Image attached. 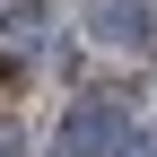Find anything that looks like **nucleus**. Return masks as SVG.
<instances>
[{"mask_svg":"<svg viewBox=\"0 0 157 157\" xmlns=\"http://www.w3.org/2000/svg\"><path fill=\"white\" fill-rule=\"evenodd\" d=\"M105 148H122V96L87 87V96H70V113H61L44 157H105Z\"/></svg>","mask_w":157,"mask_h":157,"instance_id":"nucleus-1","label":"nucleus"},{"mask_svg":"<svg viewBox=\"0 0 157 157\" xmlns=\"http://www.w3.org/2000/svg\"><path fill=\"white\" fill-rule=\"evenodd\" d=\"M87 26L105 35V44L140 52V44H157V0H96V9H87Z\"/></svg>","mask_w":157,"mask_h":157,"instance_id":"nucleus-2","label":"nucleus"},{"mask_svg":"<svg viewBox=\"0 0 157 157\" xmlns=\"http://www.w3.org/2000/svg\"><path fill=\"white\" fill-rule=\"evenodd\" d=\"M44 26H52L44 0H0V44H9V52H35V44H44Z\"/></svg>","mask_w":157,"mask_h":157,"instance_id":"nucleus-3","label":"nucleus"},{"mask_svg":"<svg viewBox=\"0 0 157 157\" xmlns=\"http://www.w3.org/2000/svg\"><path fill=\"white\" fill-rule=\"evenodd\" d=\"M113 157H157V140H131V148H113Z\"/></svg>","mask_w":157,"mask_h":157,"instance_id":"nucleus-4","label":"nucleus"},{"mask_svg":"<svg viewBox=\"0 0 157 157\" xmlns=\"http://www.w3.org/2000/svg\"><path fill=\"white\" fill-rule=\"evenodd\" d=\"M0 157H17V131H9V122H0Z\"/></svg>","mask_w":157,"mask_h":157,"instance_id":"nucleus-5","label":"nucleus"}]
</instances>
